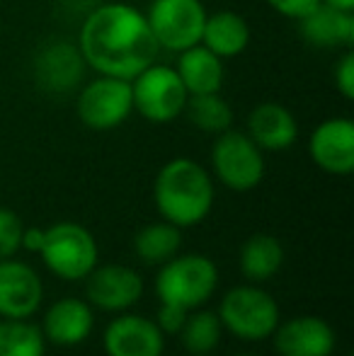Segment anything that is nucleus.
<instances>
[{
	"mask_svg": "<svg viewBox=\"0 0 354 356\" xmlns=\"http://www.w3.org/2000/svg\"><path fill=\"white\" fill-rule=\"evenodd\" d=\"M78 49L99 75L131 80L158 58L156 37L146 15L129 3H104L86 17Z\"/></svg>",
	"mask_w": 354,
	"mask_h": 356,
	"instance_id": "obj_1",
	"label": "nucleus"
},
{
	"mask_svg": "<svg viewBox=\"0 0 354 356\" xmlns=\"http://www.w3.org/2000/svg\"><path fill=\"white\" fill-rule=\"evenodd\" d=\"M153 202L163 220L177 228H192L211 211L214 179L197 160L172 158L156 175Z\"/></svg>",
	"mask_w": 354,
	"mask_h": 356,
	"instance_id": "obj_2",
	"label": "nucleus"
},
{
	"mask_svg": "<svg viewBox=\"0 0 354 356\" xmlns=\"http://www.w3.org/2000/svg\"><path fill=\"white\" fill-rule=\"evenodd\" d=\"M37 254H42L49 272L63 282H83L99 264L97 240L76 220H61L44 230Z\"/></svg>",
	"mask_w": 354,
	"mask_h": 356,
	"instance_id": "obj_3",
	"label": "nucleus"
},
{
	"mask_svg": "<svg viewBox=\"0 0 354 356\" xmlns=\"http://www.w3.org/2000/svg\"><path fill=\"white\" fill-rule=\"evenodd\" d=\"M218 289V269L207 254H175L156 277V296L161 303L184 310L202 308Z\"/></svg>",
	"mask_w": 354,
	"mask_h": 356,
	"instance_id": "obj_4",
	"label": "nucleus"
},
{
	"mask_svg": "<svg viewBox=\"0 0 354 356\" xmlns=\"http://www.w3.org/2000/svg\"><path fill=\"white\" fill-rule=\"evenodd\" d=\"M221 325L238 339L260 342L272 337L279 325V305L272 293L260 286H236L218 305Z\"/></svg>",
	"mask_w": 354,
	"mask_h": 356,
	"instance_id": "obj_5",
	"label": "nucleus"
},
{
	"mask_svg": "<svg viewBox=\"0 0 354 356\" xmlns=\"http://www.w3.org/2000/svg\"><path fill=\"white\" fill-rule=\"evenodd\" d=\"M211 168L231 192H250L265 177V155L248 134L226 129L211 145Z\"/></svg>",
	"mask_w": 354,
	"mask_h": 356,
	"instance_id": "obj_6",
	"label": "nucleus"
},
{
	"mask_svg": "<svg viewBox=\"0 0 354 356\" xmlns=\"http://www.w3.org/2000/svg\"><path fill=\"white\" fill-rule=\"evenodd\" d=\"M187 90L177 71L166 63L153 61L131 78L134 109L151 124H168L184 112Z\"/></svg>",
	"mask_w": 354,
	"mask_h": 356,
	"instance_id": "obj_7",
	"label": "nucleus"
},
{
	"mask_svg": "<svg viewBox=\"0 0 354 356\" xmlns=\"http://www.w3.org/2000/svg\"><path fill=\"white\" fill-rule=\"evenodd\" d=\"M146 19L158 47L179 54L202 42L207 10L202 0H153Z\"/></svg>",
	"mask_w": 354,
	"mask_h": 356,
	"instance_id": "obj_8",
	"label": "nucleus"
},
{
	"mask_svg": "<svg viewBox=\"0 0 354 356\" xmlns=\"http://www.w3.org/2000/svg\"><path fill=\"white\" fill-rule=\"evenodd\" d=\"M76 109L81 122L95 131L117 129L134 112L131 80L112 78V75H99L90 80L78 97Z\"/></svg>",
	"mask_w": 354,
	"mask_h": 356,
	"instance_id": "obj_9",
	"label": "nucleus"
},
{
	"mask_svg": "<svg viewBox=\"0 0 354 356\" xmlns=\"http://www.w3.org/2000/svg\"><path fill=\"white\" fill-rule=\"evenodd\" d=\"M88 303L107 313H124L143 296V279L124 264H97L86 277Z\"/></svg>",
	"mask_w": 354,
	"mask_h": 356,
	"instance_id": "obj_10",
	"label": "nucleus"
},
{
	"mask_svg": "<svg viewBox=\"0 0 354 356\" xmlns=\"http://www.w3.org/2000/svg\"><path fill=\"white\" fill-rule=\"evenodd\" d=\"M44 284L29 264L0 259V318L27 320L42 308Z\"/></svg>",
	"mask_w": 354,
	"mask_h": 356,
	"instance_id": "obj_11",
	"label": "nucleus"
},
{
	"mask_svg": "<svg viewBox=\"0 0 354 356\" xmlns=\"http://www.w3.org/2000/svg\"><path fill=\"white\" fill-rule=\"evenodd\" d=\"M308 155L323 172L350 175L354 170V124L345 117L321 122L308 138Z\"/></svg>",
	"mask_w": 354,
	"mask_h": 356,
	"instance_id": "obj_12",
	"label": "nucleus"
},
{
	"mask_svg": "<svg viewBox=\"0 0 354 356\" xmlns=\"http://www.w3.org/2000/svg\"><path fill=\"white\" fill-rule=\"evenodd\" d=\"M102 344L107 356H163L166 334L161 332L156 320L122 313L107 325Z\"/></svg>",
	"mask_w": 354,
	"mask_h": 356,
	"instance_id": "obj_13",
	"label": "nucleus"
},
{
	"mask_svg": "<svg viewBox=\"0 0 354 356\" xmlns=\"http://www.w3.org/2000/svg\"><path fill=\"white\" fill-rule=\"evenodd\" d=\"M272 337L279 356H332L337 344L335 330L318 315H298L279 323Z\"/></svg>",
	"mask_w": 354,
	"mask_h": 356,
	"instance_id": "obj_14",
	"label": "nucleus"
},
{
	"mask_svg": "<svg viewBox=\"0 0 354 356\" xmlns=\"http://www.w3.org/2000/svg\"><path fill=\"white\" fill-rule=\"evenodd\" d=\"M86 73V58H83L78 44L54 42L42 49L34 63V78L39 88L51 95L68 92L83 80Z\"/></svg>",
	"mask_w": 354,
	"mask_h": 356,
	"instance_id": "obj_15",
	"label": "nucleus"
},
{
	"mask_svg": "<svg viewBox=\"0 0 354 356\" xmlns=\"http://www.w3.org/2000/svg\"><path fill=\"white\" fill-rule=\"evenodd\" d=\"M95 327V315L88 300L83 298H58L44 313L42 332L44 339L58 347H78L90 337Z\"/></svg>",
	"mask_w": 354,
	"mask_h": 356,
	"instance_id": "obj_16",
	"label": "nucleus"
},
{
	"mask_svg": "<svg viewBox=\"0 0 354 356\" xmlns=\"http://www.w3.org/2000/svg\"><path fill=\"white\" fill-rule=\"evenodd\" d=\"M248 136L262 150H287L296 143L298 124L287 107L277 102H262L248 117Z\"/></svg>",
	"mask_w": 354,
	"mask_h": 356,
	"instance_id": "obj_17",
	"label": "nucleus"
},
{
	"mask_svg": "<svg viewBox=\"0 0 354 356\" xmlns=\"http://www.w3.org/2000/svg\"><path fill=\"white\" fill-rule=\"evenodd\" d=\"M298 27H301L303 39L313 47L352 49L354 44V13H342L325 3H321L306 17L298 19Z\"/></svg>",
	"mask_w": 354,
	"mask_h": 356,
	"instance_id": "obj_18",
	"label": "nucleus"
},
{
	"mask_svg": "<svg viewBox=\"0 0 354 356\" xmlns=\"http://www.w3.org/2000/svg\"><path fill=\"white\" fill-rule=\"evenodd\" d=\"M175 71L182 80L187 95L218 92L223 85V58L216 56L202 42L179 51Z\"/></svg>",
	"mask_w": 354,
	"mask_h": 356,
	"instance_id": "obj_19",
	"label": "nucleus"
},
{
	"mask_svg": "<svg viewBox=\"0 0 354 356\" xmlns=\"http://www.w3.org/2000/svg\"><path fill=\"white\" fill-rule=\"evenodd\" d=\"M202 44L211 49L216 56L233 58L246 51L250 44V27L246 17L233 10H221V13L207 15V22L202 29Z\"/></svg>",
	"mask_w": 354,
	"mask_h": 356,
	"instance_id": "obj_20",
	"label": "nucleus"
},
{
	"mask_svg": "<svg viewBox=\"0 0 354 356\" xmlns=\"http://www.w3.org/2000/svg\"><path fill=\"white\" fill-rule=\"evenodd\" d=\"M238 264L241 272L248 282H267L282 269L284 264V248L274 235L257 233L243 243L241 254H238Z\"/></svg>",
	"mask_w": 354,
	"mask_h": 356,
	"instance_id": "obj_21",
	"label": "nucleus"
},
{
	"mask_svg": "<svg viewBox=\"0 0 354 356\" xmlns=\"http://www.w3.org/2000/svg\"><path fill=\"white\" fill-rule=\"evenodd\" d=\"M182 248V228L158 220L146 228H141L134 238V252L146 264H166Z\"/></svg>",
	"mask_w": 354,
	"mask_h": 356,
	"instance_id": "obj_22",
	"label": "nucleus"
},
{
	"mask_svg": "<svg viewBox=\"0 0 354 356\" xmlns=\"http://www.w3.org/2000/svg\"><path fill=\"white\" fill-rule=\"evenodd\" d=\"M184 114L197 129L207 134H221L231 129L233 109L218 92L207 95H189L184 104Z\"/></svg>",
	"mask_w": 354,
	"mask_h": 356,
	"instance_id": "obj_23",
	"label": "nucleus"
},
{
	"mask_svg": "<svg viewBox=\"0 0 354 356\" xmlns=\"http://www.w3.org/2000/svg\"><path fill=\"white\" fill-rule=\"evenodd\" d=\"M221 332H223V325L218 320V315L202 308L189 310L187 320H184L182 330H179L184 349L197 356L214 352L218 347V342H221Z\"/></svg>",
	"mask_w": 354,
	"mask_h": 356,
	"instance_id": "obj_24",
	"label": "nucleus"
},
{
	"mask_svg": "<svg viewBox=\"0 0 354 356\" xmlns=\"http://www.w3.org/2000/svg\"><path fill=\"white\" fill-rule=\"evenodd\" d=\"M42 327L27 320H0V356H44Z\"/></svg>",
	"mask_w": 354,
	"mask_h": 356,
	"instance_id": "obj_25",
	"label": "nucleus"
},
{
	"mask_svg": "<svg viewBox=\"0 0 354 356\" xmlns=\"http://www.w3.org/2000/svg\"><path fill=\"white\" fill-rule=\"evenodd\" d=\"M22 220L10 209H0V259H8L22 248Z\"/></svg>",
	"mask_w": 354,
	"mask_h": 356,
	"instance_id": "obj_26",
	"label": "nucleus"
},
{
	"mask_svg": "<svg viewBox=\"0 0 354 356\" xmlns=\"http://www.w3.org/2000/svg\"><path fill=\"white\" fill-rule=\"evenodd\" d=\"M335 88L345 99H354V54L347 49L335 66Z\"/></svg>",
	"mask_w": 354,
	"mask_h": 356,
	"instance_id": "obj_27",
	"label": "nucleus"
},
{
	"mask_svg": "<svg viewBox=\"0 0 354 356\" xmlns=\"http://www.w3.org/2000/svg\"><path fill=\"white\" fill-rule=\"evenodd\" d=\"M189 310L179 308V305H170V303H161L156 313V325L161 327L163 334H179L184 320H187Z\"/></svg>",
	"mask_w": 354,
	"mask_h": 356,
	"instance_id": "obj_28",
	"label": "nucleus"
},
{
	"mask_svg": "<svg viewBox=\"0 0 354 356\" xmlns=\"http://www.w3.org/2000/svg\"><path fill=\"white\" fill-rule=\"evenodd\" d=\"M267 3H269V8L277 10L279 15L298 22V19L306 17L311 10H316L323 0H267Z\"/></svg>",
	"mask_w": 354,
	"mask_h": 356,
	"instance_id": "obj_29",
	"label": "nucleus"
},
{
	"mask_svg": "<svg viewBox=\"0 0 354 356\" xmlns=\"http://www.w3.org/2000/svg\"><path fill=\"white\" fill-rule=\"evenodd\" d=\"M44 243V228L39 225H32V228H24L22 230V248L29 250V252H39Z\"/></svg>",
	"mask_w": 354,
	"mask_h": 356,
	"instance_id": "obj_30",
	"label": "nucleus"
},
{
	"mask_svg": "<svg viewBox=\"0 0 354 356\" xmlns=\"http://www.w3.org/2000/svg\"><path fill=\"white\" fill-rule=\"evenodd\" d=\"M323 3L335 10H342V13H354V0H323Z\"/></svg>",
	"mask_w": 354,
	"mask_h": 356,
	"instance_id": "obj_31",
	"label": "nucleus"
},
{
	"mask_svg": "<svg viewBox=\"0 0 354 356\" xmlns=\"http://www.w3.org/2000/svg\"><path fill=\"white\" fill-rule=\"evenodd\" d=\"M243 356H248V354H243Z\"/></svg>",
	"mask_w": 354,
	"mask_h": 356,
	"instance_id": "obj_32",
	"label": "nucleus"
},
{
	"mask_svg": "<svg viewBox=\"0 0 354 356\" xmlns=\"http://www.w3.org/2000/svg\"><path fill=\"white\" fill-rule=\"evenodd\" d=\"M194 356H197V354H194Z\"/></svg>",
	"mask_w": 354,
	"mask_h": 356,
	"instance_id": "obj_33",
	"label": "nucleus"
}]
</instances>
